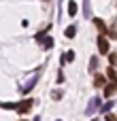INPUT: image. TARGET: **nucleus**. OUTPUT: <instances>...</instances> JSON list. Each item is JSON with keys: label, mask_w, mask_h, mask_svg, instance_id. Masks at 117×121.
<instances>
[{"label": "nucleus", "mask_w": 117, "mask_h": 121, "mask_svg": "<svg viewBox=\"0 0 117 121\" xmlns=\"http://www.w3.org/2000/svg\"><path fill=\"white\" fill-rule=\"evenodd\" d=\"M96 45H98V51H100V55H109L111 51V45H109V38H107V34H100L98 38H96Z\"/></svg>", "instance_id": "1"}, {"label": "nucleus", "mask_w": 117, "mask_h": 121, "mask_svg": "<svg viewBox=\"0 0 117 121\" xmlns=\"http://www.w3.org/2000/svg\"><path fill=\"white\" fill-rule=\"evenodd\" d=\"M38 79H40V70H36V72H34V77H32V79H28V81L23 83V87H21V94H23V96H28V94L34 89V85L38 83Z\"/></svg>", "instance_id": "2"}, {"label": "nucleus", "mask_w": 117, "mask_h": 121, "mask_svg": "<svg viewBox=\"0 0 117 121\" xmlns=\"http://www.w3.org/2000/svg\"><path fill=\"white\" fill-rule=\"evenodd\" d=\"M100 106H102V98H100V96H94V98L90 100V104L85 106V115H94V113H98Z\"/></svg>", "instance_id": "3"}, {"label": "nucleus", "mask_w": 117, "mask_h": 121, "mask_svg": "<svg viewBox=\"0 0 117 121\" xmlns=\"http://www.w3.org/2000/svg\"><path fill=\"white\" fill-rule=\"evenodd\" d=\"M32 106H34V100H30V98H28V100H21V102H17V104H15V111L23 115V113H28Z\"/></svg>", "instance_id": "4"}, {"label": "nucleus", "mask_w": 117, "mask_h": 121, "mask_svg": "<svg viewBox=\"0 0 117 121\" xmlns=\"http://www.w3.org/2000/svg\"><path fill=\"white\" fill-rule=\"evenodd\" d=\"M113 106H115V102H113V100H107V102H102V106H100L98 113H100V115H109Z\"/></svg>", "instance_id": "5"}, {"label": "nucleus", "mask_w": 117, "mask_h": 121, "mask_svg": "<svg viewBox=\"0 0 117 121\" xmlns=\"http://www.w3.org/2000/svg\"><path fill=\"white\" fill-rule=\"evenodd\" d=\"M98 64H100V57H98V55H92V57H90V72H94V74H96Z\"/></svg>", "instance_id": "6"}, {"label": "nucleus", "mask_w": 117, "mask_h": 121, "mask_svg": "<svg viewBox=\"0 0 117 121\" xmlns=\"http://www.w3.org/2000/svg\"><path fill=\"white\" fill-rule=\"evenodd\" d=\"M107 79H109L111 83H115V85H117V70L113 68V66H109V68H107Z\"/></svg>", "instance_id": "7"}, {"label": "nucleus", "mask_w": 117, "mask_h": 121, "mask_svg": "<svg viewBox=\"0 0 117 121\" xmlns=\"http://www.w3.org/2000/svg\"><path fill=\"white\" fill-rule=\"evenodd\" d=\"M77 30H79V28H77L75 23H72V26H68V28L64 30V36H66V38H75V36H77Z\"/></svg>", "instance_id": "8"}, {"label": "nucleus", "mask_w": 117, "mask_h": 121, "mask_svg": "<svg viewBox=\"0 0 117 121\" xmlns=\"http://www.w3.org/2000/svg\"><path fill=\"white\" fill-rule=\"evenodd\" d=\"M72 60H75V51H72V49H70V51H66V53H64V55H62V57H60V64H62V66H64V64H66V62H72Z\"/></svg>", "instance_id": "9"}, {"label": "nucleus", "mask_w": 117, "mask_h": 121, "mask_svg": "<svg viewBox=\"0 0 117 121\" xmlns=\"http://www.w3.org/2000/svg\"><path fill=\"white\" fill-rule=\"evenodd\" d=\"M115 91H117V85H115V83H109V85H104V98H111Z\"/></svg>", "instance_id": "10"}, {"label": "nucleus", "mask_w": 117, "mask_h": 121, "mask_svg": "<svg viewBox=\"0 0 117 121\" xmlns=\"http://www.w3.org/2000/svg\"><path fill=\"white\" fill-rule=\"evenodd\" d=\"M77 13H79V4H77L75 0H70V2H68V15H70V17H75Z\"/></svg>", "instance_id": "11"}, {"label": "nucleus", "mask_w": 117, "mask_h": 121, "mask_svg": "<svg viewBox=\"0 0 117 121\" xmlns=\"http://www.w3.org/2000/svg\"><path fill=\"white\" fill-rule=\"evenodd\" d=\"M104 81H107V79H104L102 74H98V72L94 74V87H102V85H104Z\"/></svg>", "instance_id": "12"}, {"label": "nucleus", "mask_w": 117, "mask_h": 121, "mask_svg": "<svg viewBox=\"0 0 117 121\" xmlns=\"http://www.w3.org/2000/svg\"><path fill=\"white\" fill-rule=\"evenodd\" d=\"M83 17L90 19L92 17V9H90V0H83Z\"/></svg>", "instance_id": "13"}, {"label": "nucleus", "mask_w": 117, "mask_h": 121, "mask_svg": "<svg viewBox=\"0 0 117 121\" xmlns=\"http://www.w3.org/2000/svg\"><path fill=\"white\" fill-rule=\"evenodd\" d=\"M94 23H96V28L100 30V34H104V32H107V23H104L102 19H94Z\"/></svg>", "instance_id": "14"}, {"label": "nucleus", "mask_w": 117, "mask_h": 121, "mask_svg": "<svg viewBox=\"0 0 117 121\" xmlns=\"http://www.w3.org/2000/svg\"><path fill=\"white\" fill-rule=\"evenodd\" d=\"M51 47H53V38H51V36H47V38H45V43H43V49H51Z\"/></svg>", "instance_id": "15"}, {"label": "nucleus", "mask_w": 117, "mask_h": 121, "mask_svg": "<svg viewBox=\"0 0 117 121\" xmlns=\"http://www.w3.org/2000/svg\"><path fill=\"white\" fill-rule=\"evenodd\" d=\"M109 62H111V66L115 68V64H117V53H109Z\"/></svg>", "instance_id": "16"}, {"label": "nucleus", "mask_w": 117, "mask_h": 121, "mask_svg": "<svg viewBox=\"0 0 117 121\" xmlns=\"http://www.w3.org/2000/svg\"><path fill=\"white\" fill-rule=\"evenodd\" d=\"M51 98H53V100H60V98H62V89H55V91L51 94Z\"/></svg>", "instance_id": "17"}, {"label": "nucleus", "mask_w": 117, "mask_h": 121, "mask_svg": "<svg viewBox=\"0 0 117 121\" xmlns=\"http://www.w3.org/2000/svg\"><path fill=\"white\" fill-rule=\"evenodd\" d=\"M62 81H64V72L60 70V72H58V83H62Z\"/></svg>", "instance_id": "18"}, {"label": "nucleus", "mask_w": 117, "mask_h": 121, "mask_svg": "<svg viewBox=\"0 0 117 121\" xmlns=\"http://www.w3.org/2000/svg\"><path fill=\"white\" fill-rule=\"evenodd\" d=\"M107 121H117V117H113V115L109 113V115H107Z\"/></svg>", "instance_id": "19"}, {"label": "nucleus", "mask_w": 117, "mask_h": 121, "mask_svg": "<svg viewBox=\"0 0 117 121\" xmlns=\"http://www.w3.org/2000/svg\"><path fill=\"white\" fill-rule=\"evenodd\" d=\"M32 121H40V117H34V119H32Z\"/></svg>", "instance_id": "20"}, {"label": "nucleus", "mask_w": 117, "mask_h": 121, "mask_svg": "<svg viewBox=\"0 0 117 121\" xmlns=\"http://www.w3.org/2000/svg\"><path fill=\"white\" fill-rule=\"evenodd\" d=\"M58 121H62V119H58Z\"/></svg>", "instance_id": "21"}, {"label": "nucleus", "mask_w": 117, "mask_h": 121, "mask_svg": "<svg viewBox=\"0 0 117 121\" xmlns=\"http://www.w3.org/2000/svg\"><path fill=\"white\" fill-rule=\"evenodd\" d=\"M21 121H26V119H21Z\"/></svg>", "instance_id": "22"}]
</instances>
